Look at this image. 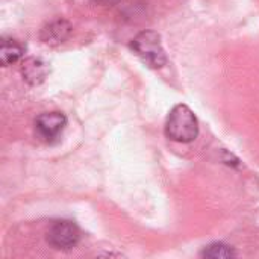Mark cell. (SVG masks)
<instances>
[{"instance_id":"obj_1","label":"cell","mask_w":259,"mask_h":259,"mask_svg":"<svg viewBox=\"0 0 259 259\" xmlns=\"http://www.w3.org/2000/svg\"><path fill=\"white\" fill-rule=\"evenodd\" d=\"M165 135L176 143H191L199 135V121L187 105H176L165 121Z\"/></svg>"},{"instance_id":"obj_2","label":"cell","mask_w":259,"mask_h":259,"mask_svg":"<svg viewBox=\"0 0 259 259\" xmlns=\"http://www.w3.org/2000/svg\"><path fill=\"white\" fill-rule=\"evenodd\" d=\"M131 49L138 55V58L150 68H162L168 58L161 42V35L155 30L140 32L131 42Z\"/></svg>"},{"instance_id":"obj_3","label":"cell","mask_w":259,"mask_h":259,"mask_svg":"<svg viewBox=\"0 0 259 259\" xmlns=\"http://www.w3.org/2000/svg\"><path fill=\"white\" fill-rule=\"evenodd\" d=\"M46 240L56 250H71L80 241V229L70 220H58L49 228Z\"/></svg>"},{"instance_id":"obj_4","label":"cell","mask_w":259,"mask_h":259,"mask_svg":"<svg viewBox=\"0 0 259 259\" xmlns=\"http://www.w3.org/2000/svg\"><path fill=\"white\" fill-rule=\"evenodd\" d=\"M67 126V117L62 112H44L35 121V131L44 141L56 138Z\"/></svg>"},{"instance_id":"obj_5","label":"cell","mask_w":259,"mask_h":259,"mask_svg":"<svg viewBox=\"0 0 259 259\" xmlns=\"http://www.w3.org/2000/svg\"><path fill=\"white\" fill-rule=\"evenodd\" d=\"M71 32H73V26L70 24V21L58 18L47 23L41 29L39 39L47 46H61L70 38Z\"/></svg>"},{"instance_id":"obj_6","label":"cell","mask_w":259,"mask_h":259,"mask_svg":"<svg viewBox=\"0 0 259 259\" xmlns=\"http://www.w3.org/2000/svg\"><path fill=\"white\" fill-rule=\"evenodd\" d=\"M20 71H21L23 79L29 85L38 87L46 80L49 74V65L41 58H26L21 62Z\"/></svg>"},{"instance_id":"obj_7","label":"cell","mask_w":259,"mask_h":259,"mask_svg":"<svg viewBox=\"0 0 259 259\" xmlns=\"http://www.w3.org/2000/svg\"><path fill=\"white\" fill-rule=\"evenodd\" d=\"M24 55V47L12 39V38H3L0 42V64L3 67H8L11 64H15L21 56Z\"/></svg>"},{"instance_id":"obj_8","label":"cell","mask_w":259,"mask_h":259,"mask_svg":"<svg viewBox=\"0 0 259 259\" xmlns=\"http://www.w3.org/2000/svg\"><path fill=\"white\" fill-rule=\"evenodd\" d=\"M200 256L211 259H228L235 258L237 252L231 246H228L225 243H212V244H209L208 247L203 249Z\"/></svg>"},{"instance_id":"obj_9","label":"cell","mask_w":259,"mask_h":259,"mask_svg":"<svg viewBox=\"0 0 259 259\" xmlns=\"http://www.w3.org/2000/svg\"><path fill=\"white\" fill-rule=\"evenodd\" d=\"M97 3H100V5H115V3H118L120 0H96Z\"/></svg>"}]
</instances>
